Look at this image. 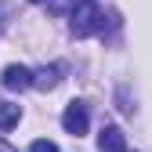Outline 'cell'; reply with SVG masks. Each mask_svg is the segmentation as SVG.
I'll return each instance as SVG.
<instances>
[{
	"mask_svg": "<svg viewBox=\"0 0 152 152\" xmlns=\"http://www.w3.org/2000/svg\"><path fill=\"white\" fill-rule=\"evenodd\" d=\"M72 33L76 36H94L105 26V15L98 7V0H72Z\"/></svg>",
	"mask_w": 152,
	"mask_h": 152,
	"instance_id": "obj_1",
	"label": "cell"
},
{
	"mask_svg": "<svg viewBox=\"0 0 152 152\" xmlns=\"http://www.w3.org/2000/svg\"><path fill=\"white\" fill-rule=\"evenodd\" d=\"M62 127L69 130V134H87V127H91V116H87V105L83 102H69L65 112H62Z\"/></svg>",
	"mask_w": 152,
	"mask_h": 152,
	"instance_id": "obj_2",
	"label": "cell"
},
{
	"mask_svg": "<svg viewBox=\"0 0 152 152\" xmlns=\"http://www.w3.org/2000/svg\"><path fill=\"white\" fill-rule=\"evenodd\" d=\"M0 83H4L7 91H26V87H33V72H29L26 65H7Z\"/></svg>",
	"mask_w": 152,
	"mask_h": 152,
	"instance_id": "obj_3",
	"label": "cell"
},
{
	"mask_svg": "<svg viewBox=\"0 0 152 152\" xmlns=\"http://www.w3.org/2000/svg\"><path fill=\"white\" fill-rule=\"evenodd\" d=\"M98 148H102V152H127L120 127H102V134H98Z\"/></svg>",
	"mask_w": 152,
	"mask_h": 152,
	"instance_id": "obj_4",
	"label": "cell"
},
{
	"mask_svg": "<svg viewBox=\"0 0 152 152\" xmlns=\"http://www.w3.org/2000/svg\"><path fill=\"white\" fill-rule=\"evenodd\" d=\"M18 120H22V105H15V102H0V130H11Z\"/></svg>",
	"mask_w": 152,
	"mask_h": 152,
	"instance_id": "obj_5",
	"label": "cell"
},
{
	"mask_svg": "<svg viewBox=\"0 0 152 152\" xmlns=\"http://www.w3.org/2000/svg\"><path fill=\"white\" fill-rule=\"evenodd\" d=\"M54 72H58V69H40V72L33 76V87H40V91L54 87V83H58V76H54Z\"/></svg>",
	"mask_w": 152,
	"mask_h": 152,
	"instance_id": "obj_6",
	"label": "cell"
},
{
	"mask_svg": "<svg viewBox=\"0 0 152 152\" xmlns=\"http://www.w3.org/2000/svg\"><path fill=\"white\" fill-rule=\"evenodd\" d=\"M29 152H58V145H54V141H47V138H36V141L29 145Z\"/></svg>",
	"mask_w": 152,
	"mask_h": 152,
	"instance_id": "obj_7",
	"label": "cell"
},
{
	"mask_svg": "<svg viewBox=\"0 0 152 152\" xmlns=\"http://www.w3.org/2000/svg\"><path fill=\"white\" fill-rule=\"evenodd\" d=\"M29 4H47V0H29Z\"/></svg>",
	"mask_w": 152,
	"mask_h": 152,
	"instance_id": "obj_8",
	"label": "cell"
}]
</instances>
